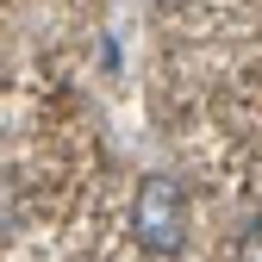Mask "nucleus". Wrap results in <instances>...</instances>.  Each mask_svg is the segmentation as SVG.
Listing matches in <instances>:
<instances>
[{"label":"nucleus","mask_w":262,"mask_h":262,"mask_svg":"<svg viewBox=\"0 0 262 262\" xmlns=\"http://www.w3.org/2000/svg\"><path fill=\"white\" fill-rule=\"evenodd\" d=\"M237 262H262V212L244 225V237H237Z\"/></svg>","instance_id":"2"},{"label":"nucleus","mask_w":262,"mask_h":262,"mask_svg":"<svg viewBox=\"0 0 262 262\" xmlns=\"http://www.w3.org/2000/svg\"><path fill=\"white\" fill-rule=\"evenodd\" d=\"M131 237L150 256H175L187 237V193L175 175H144L131 193Z\"/></svg>","instance_id":"1"},{"label":"nucleus","mask_w":262,"mask_h":262,"mask_svg":"<svg viewBox=\"0 0 262 262\" xmlns=\"http://www.w3.org/2000/svg\"><path fill=\"white\" fill-rule=\"evenodd\" d=\"M162 7H187V0H162Z\"/></svg>","instance_id":"3"}]
</instances>
